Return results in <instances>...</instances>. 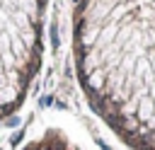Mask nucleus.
I'll use <instances>...</instances> for the list:
<instances>
[{"instance_id": "nucleus-3", "label": "nucleus", "mask_w": 155, "mask_h": 150, "mask_svg": "<svg viewBox=\"0 0 155 150\" xmlns=\"http://www.w3.org/2000/svg\"><path fill=\"white\" fill-rule=\"evenodd\" d=\"M22 150H82V148L68 133H63L58 128H46L44 133L31 138Z\"/></svg>"}, {"instance_id": "nucleus-1", "label": "nucleus", "mask_w": 155, "mask_h": 150, "mask_svg": "<svg viewBox=\"0 0 155 150\" xmlns=\"http://www.w3.org/2000/svg\"><path fill=\"white\" fill-rule=\"evenodd\" d=\"M85 102L131 150H155V0H73Z\"/></svg>"}, {"instance_id": "nucleus-2", "label": "nucleus", "mask_w": 155, "mask_h": 150, "mask_svg": "<svg viewBox=\"0 0 155 150\" xmlns=\"http://www.w3.org/2000/svg\"><path fill=\"white\" fill-rule=\"evenodd\" d=\"M48 0H0V123L27 102L41 68Z\"/></svg>"}]
</instances>
